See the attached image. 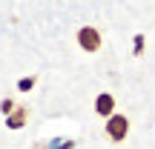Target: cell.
Masks as SVG:
<instances>
[{
    "mask_svg": "<svg viewBox=\"0 0 155 149\" xmlns=\"http://www.w3.org/2000/svg\"><path fill=\"white\" fill-rule=\"evenodd\" d=\"M104 135L112 141V144H121V141H127V135H129V118L121 115V112H115L112 118H106V123H104Z\"/></svg>",
    "mask_w": 155,
    "mask_h": 149,
    "instance_id": "6da1fadb",
    "label": "cell"
},
{
    "mask_svg": "<svg viewBox=\"0 0 155 149\" xmlns=\"http://www.w3.org/2000/svg\"><path fill=\"white\" fill-rule=\"evenodd\" d=\"M78 46H81L83 52H89V55H95V52H101V46H104V37H101V32L95 26H81L78 29Z\"/></svg>",
    "mask_w": 155,
    "mask_h": 149,
    "instance_id": "7a4b0ae2",
    "label": "cell"
},
{
    "mask_svg": "<svg viewBox=\"0 0 155 149\" xmlns=\"http://www.w3.org/2000/svg\"><path fill=\"white\" fill-rule=\"evenodd\" d=\"M115 106H118V100H115V95H112V92H101L98 98H95V112H98L104 121L115 115Z\"/></svg>",
    "mask_w": 155,
    "mask_h": 149,
    "instance_id": "3957f363",
    "label": "cell"
},
{
    "mask_svg": "<svg viewBox=\"0 0 155 149\" xmlns=\"http://www.w3.org/2000/svg\"><path fill=\"white\" fill-rule=\"evenodd\" d=\"M26 121H29V109L26 106H17L12 115H6V129H12V132H15V129H23Z\"/></svg>",
    "mask_w": 155,
    "mask_h": 149,
    "instance_id": "277c9868",
    "label": "cell"
},
{
    "mask_svg": "<svg viewBox=\"0 0 155 149\" xmlns=\"http://www.w3.org/2000/svg\"><path fill=\"white\" fill-rule=\"evenodd\" d=\"M35 83H38V77H35V75L20 77V80H17V89H20V92H32V89H35Z\"/></svg>",
    "mask_w": 155,
    "mask_h": 149,
    "instance_id": "5b68a950",
    "label": "cell"
},
{
    "mask_svg": "<svg viewBox=\"0 0 155 149\" xmlns=\"http://www.w3.org/2000/svg\"><path fill=\"white\" fill-rule=\"evenodd\" d=\"M132 55L135 57L144 55V34H135V40H132Z\"/></svg>",
    "mask_w": 155,
    "mask_h": 149,
    "instance_id": "8992f818",
    "label": "cell"
},
{
    "mask_svg": "<svg viewBox=\"0 0 155 149\" xmlns=\"http://www.w3.org/2000/svg\"><path fill=\"white\" fill-rule=\"evenodd\" d=\"M15 109H17V106H15V100H12V98H3V100H0V112H3V115H12Z\"/></svg>",
    "mask_w": 155,
    "mask_h": 149,
    "instance_id": "52a82bcc",
    "label": "cell"
},
{
    "mask_svg": "<svg viewBox=\"0 0 155 149\" xmlns=\"http://www.w3.org/2000/svg\"><path fill=\"white\" fill-rule=\"evenodd\" d=\"M75 146V141H52L49 149H72Z\"/></svg>",
    "mask_w": 155,
    "mask_h": 149,
    "instance_id": "ba28073f",
    "label": "cell"
}]
</instances>
